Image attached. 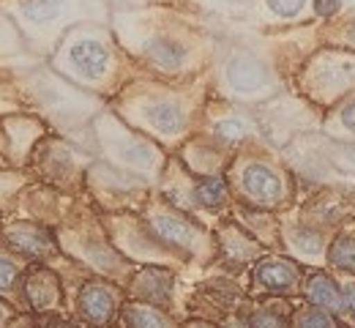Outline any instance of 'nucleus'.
Instances as JSON below:
<instances>
[{
	"instance_id": "f257e3e1",
	"label": "nucleus",
	"mask_w": 355,
	"mask_h": 328,
	"mask_svg": "<svg viewBox=\"0 0 355 328\" xmlns=\"http://www.w3.org/2000/svg\"><path fill=\"white\" fill-rule=\"evenodd\" d=\"M227 80L238 94H260L268 88V71L252 58H235L227 66Z\"/></svg>"
},
{
	"instance_id": "f03ea898",
	"label": "nucleus",
	"mask_w": 355,
	"mask_h": 328,
	"mask_svg": "<svg viewBox=\"0 0 355 328\" xmlns=\"http://www.w3.org/2000/svg\"><path fill=\"white\" fill-rule=\"evenodd\" d=\"M69 60H71V66H74L83 77L98 80V77L107 71L110 55H107L104 44H98V42H93V39H85V42H77L74 47L69 49Z\"/></svg>"
},
{
	"instance_id": "7ed1b4c3",
	"label": "nucleus",
	"mask_w": 355,
	"mask_h": 328,
	"mask_svg": "<svg viewBox=\"0 0 355 328\" xmlns=\"http://www.w3.org/2000/svg\"><path fill=\"white\" fill-rule=\"evenodd\" d=\"M243 189L260 202H276L282 194V184L276 173L266 164H249L243 170Z\"/></svg>"
},
{
	"instance_id": "20e7f679",
	"label": "nucleus",
	"mask_w": 355,
	"mask_h": 328,
	"mask_svg": "<svg viewBox=\"0 0 355 328\" xmlns=\"http://www.w3.org/2000/svg\"><path fill=\"white\" fill-rule=\"evenodd\" d=\"M254 279L268 290H290L298 282V271L284 260H266L254 271Z\"/></svg>"
},
{
	"instance_id": "39448f33",
	"label": "nucleus",
	"mask_w": 355,
	"mask_h": 328,
	"mask_svg": "<svg viewBox=\"0 0 355 328\" xmlns=\"http://www.w3.org/2000/svg\"><path fill=\"white\" fill-rule=\"evenodd\" d=\"M148 123L162 135H178L183 129V110L173 101H156L145 110Z\"/></svg>"
},
{
	"instance_id": "423d86ee",
	"label": "nucleus",
	"mask_w": 355,
	"mask_h": 328,
	"mask_svg": "<svg viewBox=\"0 0 355 328\" xmlns=\"http://www.w3.org/2000/svg\"><path fill=\"white\" fill-rule=\"evenodd\" d=\"M80 304H83V312L96 323H104L110 318V312H112V295L104 287H96V284H88L83 290Z\"/></svg>"
},
{
	"instance_id": "0eeeda50",
	"label": "nucleus",
	"mask_w": 355,
	"mask_h": 328,
	"mask_svg": "<svg viewBox=\"0 0 355 328\" xmlns=\"http://www.w3.org/2000/svg\"><path fill=\"white\" fill-rule=\"evenodd\" d=\"M148 58L156 63V66H164V69H178L186 58V49L180 47L173 39H153L148 42Z\"/></svg>"
},
{
	"instance_id": "6e6552de",
	"label": "nucleus",
	"mask_w": 355,
	"mask_h": 328,
	"mask_svg": "<svg viewBox=\"0 0 355 328\" xmlns=\"http://www.w3.org/2000/svg\"><path fill=\"white\" fill-rule=\"evenodd\" d=\"M22 14L36 25H49L63 14V0H22Z\"/></svg>"
},
{
	"instance_id": "1a4fd4ad",
	"label": "nucleus",
	"mask_w": 355,
	"mask_h": 328,
	"mask_svg": "<svg viewBox=\"0 0 355 328\" xmlns=\"http://www.w3.org/2000/svg\"><path fill=\"white\" fill-rule=\"evenodd\" d=\"M309 298L317 307H328V309H342V293L328 277H314L309 284Z\"/></svg>"
},
{
	"instance_id": "9d476101",
	"label": "nucleus",
	"mask_w": 355,
	"mask_h": 328,
	"mask_svg": "<svg viewBox=\"0 0 355 328\" xmlns=\"http://www.w3.org/2000/svg\"><path fill=\"white\" fill-rule=\"evenodd\" d=\"M153 227H156V233L162 235L164 241H173V243H180V246H189V243L197 238L189 225L178 222L173 216H156V219H153Z\"/></svg>"
},
{
	"instance_id": "9b49d317",
	"label": "nucleus",
	"mask_w": 355,
	"mask_h": 328,
	"mask_svg": "<svg viewBox=\"0 0 355 328\" xmlns=\"http://www.w3.org/2000/svg\"><path fill=\"white\" fill-rule=\"evenodd\" d=\"M194 197H197V202H202V205H219L224 200L222 178H208L205 184H200L197 191H194Z\"/></svg>"
},
{
	"instance_id": "f8f14e48",
	"label": "nucleus",
	"mask_w": 355,
	"mask_h": 328,
	"mask_svg": "<svg viewBox=\"0 0 355 328\" xmlns=\"http://www.w3.org/2000/svg\"><path fill=\"white\" fill-rule=\"evenodd\" d=\"M331 260H334L336 266H342V268L355 271V241L339 238V241L334 243V249H331Z\"/></svg>"
},
{
	"instance_id": "ddd939ff",
	"label": "nucleus",
	"mask_w": 355,
	"mask_h": 328,
	"mask_svg": "<svg viewBox=\"0 0 355 328\" xmlns=\"http://www.w3.org/2000/svg\"><path fill=\"white\" fill-rule=\"evenodd\" d=\"M129 320H132L134 328H167L164 318L150 312V309H132L129 312Z\"/></svg>"
},
{
	"instance_id": "4468645a",
	"label": "nucleus",
	"mask_w": 355,
	"mask_h": 328,
	"mask_svg": "<svg viewBox=\"0 0 355 328\" xmlns=\"http://www.w3.org/2000/svg\"><path fill=\"white\" fill-rule=\"evenodd\" d=\"M216 132H219V137L224 140H243L246 135H249V126L243 123V121H238V118H232V121H222L219 126H216Z\"/></svg>"
},
{
	"instance_id": "2eb2a0df",
	"label": "nucleus",
	"mask_w": 355,
	"mask_h": 328,
	"mask_svg": "<svg viewBox=\"0 0 355 328\" xmlns=\"http://www.w3.org/2000/svg\"><path fill=\"white\" fill-rule=\"evenodd\" d=\"M268 8L276 17H295L304 8V0H268Z\"/></svg>"
},
{
	"instance_id": "dca6fc26",
	"label": "nucleus",
	"mask_w": 355,
	"mask_h": 328,
	"mask_svg": "<svg viewBox=\"0 0 355 328\" xmlns=\"http://www.w3.org/2000/svg\"><path fill=\"white\" fill-rule=\"evenodd\" d=\"M298 328H331V320H328L325 312L309 309V312H304V315L298 318Z\"/></svg>"
},
{
	"instance_id": "f3484780",
	"label": "nucleus",
	"mask_w": 355,
	"mask_h": 328,
	"mask_svg": "<svg viewBox=\"0 0 355 328\" xmlns=\"http://www.w3.org/2000/svg\"><path fill=\"white\" fill-rule=\"evenodd\" d=\"M252 326L254 328H284V320L276 318V315H270V312H260V315L252 320Z\"/></svg>"
},
{
	"instance_id": "a211bd4d",
	"label": "nucleus",
	"mask_w": 355,
	"mask_h": 328,
	"mask_svg": "<svg viewBox=\"0 0 355 328\" xmlns=\"http://www.w3.org/2000/svg\"><path fill=\"white\" fill-rule=\"evenodd\" d=\"M14 274H17V268H14L6 257H0V290H6V287L14 282Z\"/></svg>"
},
{
	"instance_id": "6ab92c4d",
	"label": "nucleus",
	"mask_w": 355,
	"mask_h": 328,
	"mask_svg": "<svg viewBox=\"0 0 355 328\" xmlns=\"http://www.w3.org/2000/svg\"><path fill=\"white\" fill-rule=\"evenodd\" d=\"M339 6H342V0H314V8H317L320 17H331V14H336Z\"/></svg>"
},
{
	"instance_id": "aec40b11",
	"label": "nucleus",
	"mask_w": 355,
	"mask_h": 328,
	"mask_svg": "<svg viewBox=\"0 0 355 328\" xmlns=\"http://www.w3.org/2000/svg\"><path fill=\"white\" fill-rule=\"evenodd\" d=\"M342 123L355 132V101L350 104V107H345V112H342Z\"/></svg>"
},
{
	"instance_id": "412c9836",
	"label": "nucleus",
	"mask_w": 355,
	"mask_h": 328,
	"mask_svg": "<svg viewBox=\"0 0 355 328\" xmlns=\"http://www.w3.org/2000/svg\"><path fill=\"white\" fill-rule=\"evenodd\" d=\"M347 304L353 307V312H355V284H350V287H347Z\"/></svg>"
},
{
	"instance_id": "4be33fe9",
	"label": "nucleus",
	"mask_w": 355,
	"mask_h": 328,
	"mask_svg": "<svg viewBox=\"0 0 355 328\" xmlns=\"http://www.w3.org/2000/svg\"><path fill=\"white\" fill-rule=\"evenodd\" d=\"M222 3H241V0H222Z\"/></svg>"
}]
</instances>
